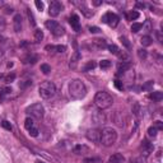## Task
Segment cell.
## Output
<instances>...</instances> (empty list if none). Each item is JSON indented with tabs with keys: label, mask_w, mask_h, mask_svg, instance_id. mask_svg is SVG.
Wrapping results in <instances>:
<instances>
[{
	"label": "cell",
	"mask_w": 163,
	"mask_h": 163,
	"mask_svg": "<svg viewBox=\"0 0 163 163\" xmlns=\"http://www.w3.org/2000/svg\"><path fill=\"white\" fill-rule=\"evenodd\" d=\"M46 27H47V28L50 29L51 33H52L54 36H56V37H60L65 33L64 27L56 21H47L46 22Z\"/></svg>",
	"instance_id": "8992f818"
},
{
	"label": "cell",
	"mask_w": 163,
	"mask_h": 163,
	"mask_svg": "<svg viewBox=\"0 0 163 163\" xmlns=\"http://www.w3.org/2000/svg\"><path fill=\"white\" fill-rule=\"evenodd\" d=\"M145 28H146V32H150V31H152V24H150V21H146Z\"/></svg>",
	"instance_id": "681fc988"
},
{
	"label": "cell",
	"mask_w": 163,
	"mask_h": 163,
	"mask_svg": "<svg viewBox=\"0 0 163 163\" xmlns=\"http://www.w3.org/2000/svg\"><path fill=\"white\" fill-rule=\"evenodd\" d=\"M69 23L72 26V28L74 29L75 32H79L80 31V22H79V17L77 14H73L72 17L69 18Z\"/></svg>",
	"instance_id": "30bf717a"
},
{
	"label": "cell",
	"mask_w": 163,
	"mask_h": 163,
	"mask_svg": "<svg viewBox=\"0 0 163 163\" xmlns=\"http://www.w3.org/2000/svg\"><path fill=\"white\" fill-rule=\"evenodd\" d=\"M55 50H56V52H65L66 51V46L58 45V46H55Z\"/></svg>",
	"instance_id": "60d3db41"
},
{
	"label": "cell",
	"mask_w": 163,
	"mask_h": 163,
	"mask_svg": "<svg viewBox=\"0 0 163 163\" xmlns=\"http://www.w3.org/2000/svg\"><path fill=\"white\" fill-rule=\"evenodd\" d=\"M157 131H158V130H157L156 129V127H154V126H150V127H149V129H148V135H149V136H157Z\"/></svg>",
	"instance_id": "d590c367"
},
{
	"label": "cell",
	"mask_w": 163,
	"mask_h": 163,
	"mask_svg": "<svg viewBox=\"0 0 163 163\" xmlns=\"http://www.w3.org/2000/svg\"><path fill=\"white\" fill-rule=\"evenodd\" d=\"M74 153L78 154V156H84V154L89 153V148L87 145H75L74 148Z\"/></svg>",
	"instance_id": "2e32d148"
},
{
	"label": "cell",
	"mask_w": 163,
	"mask_h": 163,
	"mask_svg": "<svg viewBox=\"0 0 163 163\" xmlns=\"http://www.w3.org/2000/svg\"><path fill=\"white\" fill-rule=\"evenodd\" d=\"M27 17H28L29 19V23H31V26H36V21H34V17H33V13L31 12V9H27Z\"/></svg>",
	"instance_id": "83f0119b"
},
{
	"label": "cell",
	"mask_w": 163,
	"mask_h": 163,
	"mask_svg": "<svg viewBox=\"0 0 163 163\" xmlns=\"http://www.w3.org/2000/svg\"><path fill=\"white\" fill-rule=\"evenodd\" d=\"M113 84H115V87L119 89V91H122V89H124V84H122V82L120 79H115Z\"/></svg>",
	"instance_id": "74e56055"
},
{
	"label": "cell",
	"mask_w": 163,
	"mask_h": 163,
	"mask_svg": "<svg viewBox=\"0 0 163 163\" xmlns=\"http://www.w3.org/2000/svg\"><path fill=\"white\" fill-rule=\"evenodd\" d=\"M99 66H101V69H108V68L111 66V61L110 60H102L99 62Z\"/></svg>",
	"instance_id": "1f68e13d"
},
{
	"label": "cell",
	"mask_w": 163,
	"mask_h": 163,
	"mask_svg": "<svg viewBox=\"0 0 163 163\" xmlns=\"http://www.w3.org/2000/svg\"><path fill=\"white\" fill-rule=\"evenodd\" d=\"M117 140V133L112 127H103L101 131V142L105 146H111Z\"/></svg>",
	"instance_id": "7a4b0ae2"
},
{
	"label": "cell",
	"mask_w": 163,
	"mask_h": 163,
	"mask_svg": "<svg viewBox=\"0 0 163 163\" xmlns=\"http://www.w3.org/2000/svg\"><path fill=\"white\" fill-rule=\"evenodd\" d=\"M107 48H108V51H110L111 54H113V55H117V54L120 52V48H119L116 45H113V43L112 45H108Z\"/></svg>",
	"instance_id": "4316f807"
},
{
	"label": "cell",
	"mask_w": 163,
	"mask_h": 163,
	"mask_svg": "<svg viewBox=\"0 0 163 163\" xmlns=\"http://www.w3.org/2000/svg\"><path fill=\"white\" fill-rule=\"evenodd\" d=\"M3 40H4V38H3V37H0V42H3Z\"/></svg>",
	"instance_id": "6f0895ef"
},
{
	"label": "cell",
	"mask_w": 163,
	"mask_h": 163,
	"mask_svg": "<svg viewBox=\"0 0 163 163\" xmlns=\"http://www.w3.org/2000/svg\"><path fill=\"white\" fill-rule=\"evenodd\" d=\"M3 5H4V1H3V0H0V8H1Z\"/></svg>",
	"instance_id": "11a10c76"
},
{
	"label": "cell",
	"mask_w": 163,
	"mask_h": 163,
	"mask_svg": "<svg viewBox=\"0 0 163 163\" xmlns=\"http://www.w3.org/2000/svg\"><path fill=\"white\" fill-rule=\"evenodd\" d=\"M87 139L91 142H99L101 140V131L98 129H89L87 131Z\"/></svg>",
	"instance_id": "9c48e42d"
},
{
	"label": "cell",
	"mask_w": 163,
	"mask_h": 163,
	"mask_svg": "<svg viewBox=\"0 0 163 163\" xmlns=\"http://www.w3.org/2000/svg\"><path fill=\"white\" fill-rule=\"evenodd\" d=\"M130 69H131V62L130 61H122L117 66L119 74H124V73H126L127 70H130Z\"/></svg>",
	"instance_id": "4fadbf2b"
},
{
	"label": "cell",
	"mask_w": 163,
	"mask_h": 163,
	"mask_svg": "<svg viewBox=\"0 0 163 163\" xmlns=\"http://www.w3.org/2000/svg\"><path fill=\"white\" fill-rule=\"evenodd\" d=\"M0 124H1V126L4 127L5 130H9V131H10V130H12V124H10L9 121H7V120H3L1 122H0Z\"/></svg>",
	"instance_id": "d6a6232c"
},
{
	"label": "cell",
	"mask_w": 163,
	"mask_h": 163,
	"mask_svg": "<svg viewBox=\"0 0 163 163\" xmlns=\"http://www.w3.org/2000/svg\"><path fill=\"white\" fill-rule=\"evenodd\" d=\"M142 28H143V24L142 23H133V26H131V31L134 32V33L139 32Z\"/></svg>",
	"instance_id": "4dcf8cb0"
},
{
	"label": "cell",
	"mask_w": 163,
	"mask_h": 163,
	"mask_svg": "<svg viewBox=\"0 0 163 163\" xmlns=\"http://www.w3.org/2000/svg\"><path fill=\"white\" fill-rule=\"evenodd\" d=\"M156 34H157V38H158L159 42H162L163 38H162V34H161V32H159V31H157V32H156Z\"/></svg>",
	"instance_id": "816d5d0a"
},
{
	"label": "cell",
	"mask_w": 163,
	"mask_h": 163,
	"mask_svg": "<svg viewBox=\"0 0 163 163\" xmlns=\"http://www.w3.org/2000/svg\"><path fill=\"white\" fill-rule=\"evenodd\" d=\"M92 119L94 120V122H96V124H103V122H105V120H106V116L103 115V113L98 112V113H96V115H94Z\"/></svg>",
	"instance_id": "d6986e66"
},
{
	"label": "cell",
	"mask_w": 163,
	"mask_h": 163,
	"mask_svg": "<svg viewBox=\"0 0 163 163\" xmlns=\"http://www.w3.org/2000/svg\"><path fill=\"white\" fill-rule=\"evenodd\" d=\"M135 7L139 8V9H144V8H145V4H144V3H136V4H135Z\"/></svg>",
	"instance_id": "f907efd6"
},
{
	"label": "cell",
	"mask_w": 163,
	"mask_h": 163,
	"mask_svg": "<svg viewBox=\"0 0 163 163\" xmlns=\"http://www.w3.org/2000/svg\"><path fill=\"white\" fill-rule=\"evenodd\" d=\"M5 27H7V24H5V21L3 19V18H0V32L4 31Z\"/></svg>",
	"instance_id": "bcb514c9"
},
{
	"label": "cell",
	"mask_w": 163,
	"mask_h": 163,
	"mask_svg": "<svg viewBox=\"0 0 163 163\" xmlns=\"http://www.w3.org/2000/svg\"><path fill=\"white\" fill-rule=\"evenodd\" d=\"M149 98L153 99L154 102H159V101H162V98H163V93H162L161 91L152 92V93L149 94Z\"/></svg>",
	"instance_id": "e0dca14e"
},
{
	"label": "cell",
	"mask_w": 163,
	"mask_h": 163,
	"mask_svg": "<svg viewBox=\"0 0 163 163\" xmlns=\"http://www.w3.org/2000/svg\"><path fill=\"white\" fill-rule=\"evenodd\" d=\"M69 94L72 98L74 99H82L85 97L87 94V88L85 84L80 79H73L69 83Z\"/></svg>",
	"instance_id": "6da1fadb"
},
{
	"label": "cell",
	"mask_w": 163,
	"mask_h": 163,
	"mask_svg": "<svg viewBox=\"0 0 163 163\" xmlns=\"http://www.w3.org/2000/svg\"><path fill=\"white\" fill-rule=\"evenodd\" d=\"M102 0H93V1H92V4L94 5V7H99V5H102Z\"/></svg>",
	"instance_id": "c3c4849f"
},
{
	"label": "cell",
	"mask_w": 163,
	"mask_h": 163,
	"mask_svg": "<svg viewBox=\"0 0 163 163\" xmlns=\"http://www.w3.org/2000/svg\"><path fill=\"white\" fill-rule=\"evenodd\" d=\"M37 60H38V56H37V55H28L26 59H24V62H31V64H34Z\"/></svg>",
	"instance_id": "f1b7e54d"
},
{
	"label": "cell",
	"mask_w": 163,
	"mask_h": 163,
	"mask_svg": "<svg viewBox=\"0 0 163 163\" xmlns=\"http://www.w3.org/2000/svg\"><path fill=\"white\" fill-rule=\"evenodd\" d=\"M28 131H29V135L33 136V138H36L37 135H38V129H37V127H32V129H29Z\"/></svg>",
	"instance_id": "f35d334b"
},
{
	"label": "cell",
	"mask_w": 163,
	"mask_h": 163,
	"mask_svg": "<svg viewBox=\"0 0 163 163\" xmlns=\"http://www.w3.org/2000/svg\"><path fill=\"white\" fill-rule=\"evenodd\" d=\"M153 126L156 127L157 130H163V122H162V121H156Z\"/></svg>",
	"instance_id": "b9f144b4"
},
{
	"label": "cell",
	"mask_w": 163,
	"mask_h": 163,
	"mask_svg": "<svg viewBox=\"0 0 163 163\" xmlns=\"http://www.w3.org/2000/svg\"><path fill=\"white\" fill-rule=\"evenodd\" d=\"M153 87V80H149L145 85H143V89H150Z\"/></svg>",
	"instance_id": "7dc6e473"
},
{
	"label": "cell",
	"mask_w": 163,
	"mask_h": 163,
	"mask_svg": "<svg viewBox=\"0 0 163 163\" xmlns=\"http://www.w3.org/2000/svg\"><path fill=\"white\" fill-rule=\"evenodd\" d=\"M80 59H82L80 52H79V51H75V52L72 55V58H70V62H69V66H70V69H75Z\"/></svg>",
	"instance_id": "8fae6325"
},
{
	"label": "cell",
	"mask_w": 163,
	"mask_h": 163,
	"mask_svg": "<svg viewBox=\"0 0 163 163\" xmlns=\"http://www.w3.org/2000/svg\"><path fill=\"white\" fill-rule=\"evenodd\" d=\"M41 72L43 73V74H50V72H51V66L48 64H42L41 65Z\"/></svg>",
	"instance_id": "f546056e"
},
{
	"label": "cell",
	"mask_w": 163,
	"mask_h": 163,
	"mask_svg": "<svg viewBox=\"0 0 163 163\" xmlns=\"http://www.w3.org/2000/svg\"><path fill=\"white\" fill-rule=\"evenodd\" d=\"M34 4H36L37 9H38L40 12H42V10H43V3L40 1V0H36V1H34Z\"/></svg>",
	"instance_id": "7bdbcfd3"
},
{
	"label": "cell",
	"mask_w": 163,
	"mask_h": 163,
	"mask_svg": "<svg viewBox=\"0 0 163 163\" xmlns=\"http://www.w3.org/2000/svg\"><path fill=\"white\" fill-rule=\"evenodd\" d=\"M26 112L28 113L32 119L41 120V119L43 117V115H45V108H43V106L41 105V103H33V105H31L29 107H27Z\"/></svg>",
	"instance_id": "5b68a950"
},
{
	"label": "cell",
	"mask_w": 163,
	"mask_h": 163,
	"mask_svg": "<svg viewBox=\"0 0 163 163\" xmlns=\"http://www.w3.org/2000/svg\"><path fill=\"white\" fill-rule=\"evenodd\" d=\"M138 56H139L140 59H145L146 56H148V52H146V50H144V48H139V50H138Z\"/></svg>",
	"instance_id": "836d02e7"
},
{
	"label": "cell",
	"mask_w": 163,
	"mask_h": 163,
	"mask_svg": "<svg viewBox=\"0 0 163 163\" xmlns=\"http://www.w3.org/2000/svg\"><path fill=\"white\" fill-rule=\"evenodd\" d=\"M3 56H4V54H3V51H1V50H0V59H1V58H3Z\"/></svg>",
	"instance_id": "db71d44e"
},
{
	"label": "cell",
	"mask_w": 163,
	"mask_h": 163,
	"mask_svg": "<svg viewBox=\"0 0 163 163\" xmlns=\"http://www.w3.org/2000/svg\"><path fill=\"white\" fill-rule=\"evenodd\" d=\"M24 127H26L27 130L32 129V127H34V121L32 117H27L26 121H24Z\"/></svg>",
	"instance_id": "d4e9b609"
},
{
	"label": "cell",
	"mask_w": 163,
	"mask_h": 163,
	"mask_svg": "<svg viewBox=\"0 0 163 163\" xmlns=\"http://www.w3.org/2000/svg\"><path fill=\"white\" fill-rule=\"evenodd\" d=\"M14 79H15V74H14V73L8 74L7 77H4V80L7 82V83H12V82H14Z\"/></svg>",
	"instance_id": "e575fe53"
},
{
	"label": "cell",
	"mask_w": 163,
	"mask_h": 163,
	"mask_svg": "<svg viewBox=\"0 0 163 163\" xmlns=\"http://www.w3.org/2000/svg\"><path fill=\"white\" fill-rule=\"evenodd\" d=\"M102 22L106 24H108V26L112 27V28H115V27L119 24V22H120V18H119V15H116L115 13L108 12L102 17Z\"/></svg>",
	"instance_id": "52a82bcc"
},
{
	"label": "cell",
	"mask_w": 163,
	"mask_h": 163,
	"mask_svg": "<svg viewBox=\"0 0 163 163\" xmlns=\"http://www.w3.org/2000/svg\"><path fill=\"white\" fill-rule=\"evenodd\" d=\"M12 12H13V8H7V10H5L7 14H9V13H12Z\"/></svg>",
	"instance_id": "f5cc1de1"
},
{
	"label": "cell",
	"mask_w": 163,
	"mask_h": 163,
	"mask_svg": "<svg viewBox=\"0 0 163 163\" xmlns=\"http://www.w3.org/2000/svg\"><path fill=\"white\" fill-rule=\"evenodd\" d=\"M56 92V85L52 82H43L38 88V93L41 96V98L43 99H48L55 94Z\"/></svg>",
	"instance_id": "277c9868"
},
{
	"label": "cell",
	"mask_w": 163,
	"mask_h": 163,
	"mask_svg": "<svg viewBox=\"0 0 163 163\" xmlns=\"http://www.w3.org/2000/svg\"><path fill=\"white\" fill-rule=\"evenodd\" d=\"M140 43H142L144 47H148V46H150L153 43V38L150 36H143L140 38Z\"/></svg>",
	"instance_id": "ac0fdd59"
},
{
	"label": "cell",
	"mask_w": 163,
	"mask_h": 163,
	"mask_svg": "<svg viewBox=\"0 0 163 163\" xmlns=\"http://www.w3.org/2000/svg\"><path fill=\"white\" fill-rule=\"evenodd\" d=\"M96 66H97V62L94 61V60H92V61L87 62V65L83 68V70H84V72H89V70H93Z\"/></svg>",
	"instance_id": "cb8c5ba5"
},
{
	"label": "cell",
	"mask_w": 163,
	"mask_h": 163,
	"mask_svg": "<svg viewBox=\"0 0 163 163\" xmlns=\"http://www.w3.org/2000/svg\"><path fill=\"white\" fill-rule=\"evenodd\" d=\"M120 41H121V43H122V45H124L126 48H130V42H129V40H127L125 36H121V37H120Z\"/></svg>",
	"instance_id": "8d00e7d4"
},
{
	"label": "cell",
	"mask_w": 163,
	"mask_h": 163,
	"mask_svg": "<svg viewBox=\"0 0 163 163\" xmlns=\"http://www.w3.org/2000/svg\"><path fill=\"white\" fill-rule=\"evenodd\" d=\"M146 162V157H144L143 154L139 157H134V158H131L129 161V163H145Z\"/></svg>",
	"instance_id": "603a6c76"
},
{
	"label": "cell",
	"mask_w": 163,
	"mask_h": 163,
	"mask_svg": "<svg viewBox=\"0 0 163 163\" xmlns=\"http://www.w3.org/2000/svg\"><path fill=\"white\" fill-rule=\"evenodd\" d=\"M36 163H45V162H42V161H37Z\"/></svg>",
	"instance_id": "9f6ffc18"
},
{
	"label": "cell",
	"mask_w": 163,
	"mask_h": 163,
	"mask_svg": "<svg viewBox=\"0 0 163 163\" xmlns=\"http://www.w3.org/2000/svg\"><path fill=\"white\" fill-rule=\"evenodd\" d=\"M125 162V157L121 153H115L108 158L107 163H124Z\"/></svg>",
	"instance_id": "5bb4252c"
},
{
	"label": "cell",
	"mask_w": 163,
	"mask_h": 163,
	"mask_svg": "<svg viewBox=\"0 0 163 163\" xmlns=\"http://www.w3.org/2000/svg\"><path fill=\"white\" fill-rule=\"evenodd\" d=\"M13 26H14V31L15 32H21L22 31V17L21 14H15L13 18Z\"/></svg>",
	"instance_id": "9a60e30c"
},
{
	"label": "cell",
	"mask_w": 163,
	"mask_h": 163,
	"mask_svg": "<svg viewBox=\"0 0 163 163\" xmlns=\"http://www.w3.org/2000/svg\"><path fill=\"white\" fill-rule=\"evenodd\" d=\"M43 40V32L41 29H36L34 31V41L36 42H41Z\"/></svg>",
	"instance_id": "484cf974"
},
{
	"label": "cell",
	"mask_w": 163,
	"mask_h": 163,
	"mask_svg": "<svg viewBox=\"0 0 163 163\" xmlns=\"http://www.w3.org/2000/svg\"><path fill=\"white\" fill-rule=\"evenodd\" d=\"M139 18V13L135 12V10H131V12L126 13V19L127 21H135Z\"/></svg>",
	"instance_id": "ffe728a7"
},
{
	"label": "cell",
	"mask_w": 163,
	"mask_h": 163,
	"mask_svg": "<svg viewBox=\"0 0 163 163\" xmlns=\"http://www.w3.org/2000/svg\"><path fill=\"white\" fill-rule=\"evenodd\" d=\"M62 10V4L58 0H54L50 3V7H48V14L51 17H58L60 14V12Z\"/></svg>",
	"instance_id": "ba28073f"
},
{
	"label": "cell",
	"mask_w": 163,
	"mask_h": 163,
	"mask_svg": "<svg viewBox=\"0 0 163 163\" xmlns=\"http://www.w3.org/2000/svg\"><path fill=\"white\" fill-rule=\"evenodd\" d=\"M117 56L121 59L122 61H129V55H127V54H125V52H119Z\"/></svg>",
	"instance_id": "ab89813d"
},
{
	"label": "cell",
	"mask_w": 163,
	"mask_h": 163,
	"mask_svg": "<svg viewBox=\"0 0 163 163\" xmlns=\"http://www.w3.org/2000/svg\"><path fill=\"white\" fill-rule=\"evenodd\" d=\"M79 7H80V10H82V13H83L84 15H85V17H92V15H93V12H92V10H89L88 8L85 7V5L84 4H79Z\"/></svg>",
	"instance_id": "44dd1931"
},
{
	"label": "cell",
	"mask_w": 163,
	"mask_h": 163,
	"mask_svg": "<svg viewBox=\"0 0 163 163\" xmlns=\"http://www.w3.org/2000/svg\"><path fill=\"white\" fill-rule=\"evenodd\" d=\"M142 149H143V153H144V157H148L149 154L153 152V144L149 143L148 140H144L143 144H142Z\"/></svg>",
	"instance_id": "7c38bea8"
},
{
	"label": "cell",
	"mask_w": 163,
	"mask_h": 163,
	"mask_svg": "<svg viewBox=\"0 0 163 163\" xmlns=\"http://www.w3.org/2000/svg\"><path fill=\"white\" fill-rule=\"evenodd\" d=\"M93 43H94V45H97V47H98V48L107 47V43H106V41L103 40V38H96V40H93Z\"/></svg>",
	"instance_id": "7402d4cb"
},
{
	"label": "cell",
	"mask_w": 163,
	"mask_h": 163,
	"mask_svg": "<svg viewBox=\"0 0 163 163\" xmlns=\"http://www.w3.org/2000/svg\"><path fill=\"white\" fill-rule=\"evenodd\" d=\"M113 99L107 92H98L94 97V103L96 106L99 108V110H105V108H108L111 105H112Z\"/></svg>",
	"instance_id": "3957f363"
},
{
	"label": "cell",
	"mask_w": 163,
	"mask_h": 163,
	"mask_svg": "<svg viewBox=\"0 0 163 163\" xmlns=\"http://www.w3.org/2000/svg\"><path fill=\"white\" fill-rule=\"evenodd\" d=\"M99 158H85L84 159V163H93V162H98Z\"/></svg>",
	"instance_id": "f6af8a7d"
},
{
	"label": "cell",
	"mask_w": 163,
	"mask_h": 163,
	"mask_svg": "<svg viewBox=\"0 0 163 163\" xmlns=\"http://www.w3.org/2000/svg\"><path fill=\"white\" fill-rule=\"evenodd\" d=\"M89 32H91V33H99V32H101V29L98 28V27H89Z\"/></svg>",
	"instance_id": "ee69618b"
}]
</instances>
